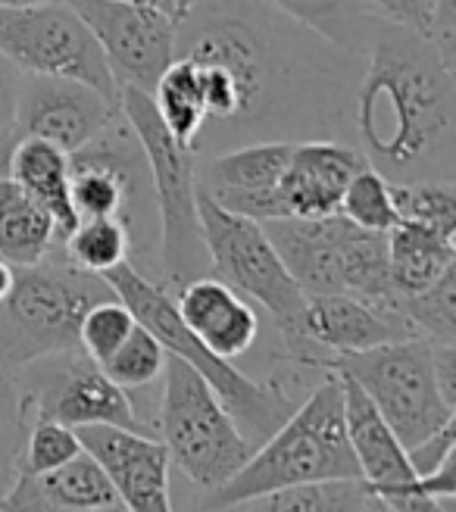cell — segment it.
<instances>
[{"mask_svg":"<svg viewBox=\"0 0 456 512\" xmlns=\"http://www.w3.org/2000/svg\"><path fill=\"white\" fill-rule=\"evenodd\" d=\"M0 422H19V397L13 375L0 363ZM22 425V422H19Z\"/></svg>","mask_w":456,"mask_h":512,"instance_id":"obj_42","label":"cell"},{"mask_svg":"<svg viewBox=\"0 0 456 512\" xmlns=\"http://www.w3.org/2000/svg\"><path fill=\"white\" fill-rule=\"evenodd\" d=\"M157 425L169 463L179 466L204 491H216L225 484L253 450L210 384L185 360L169 353L163 366Z\"/></svg>","mask_w":456,"mask_h":512,"instance_id":"obj_9","label":"cell"},{"mask_svg":"<svg viewBox=\"0 0 456 512\" xmlns=\"http://www.w3.org/2000/svg\"><path fill=\"white\" fill-rule=\"evenodd\" d=\"M10 285H13V266L7 260H0V300L7 297Z\"/></svg>","mask_w":456,"mask_h":512,"instance_id":"obj_43","label":"cell"},{"mask_svg":"<svg viewBox=\"0 0 456 512\" xmlns=\"http://www.w3.org/2000/svg\"><path fill=\"white\" fill-rule=\"evenodd\" d=\"M22 72L0 54V175H7L10 147L16 144L13 122H16V97H19Z\"/></svg>","mask_w":456,"mask_h":512,"instance_id":"obj_37","label":"cell"},{"mask_svg":"<svg viewBox=\"0 0 456 512\" xmlns=\"http://www.w3.org/2000/svg\"><path fill=\"white\" fill-rule=\"evenodd\" d=\"M63 260L91 275H107L110 269L129 263V235L116 219H79L60 241Z\"/></svg>","mask_w":456,"mask_h":512,"instance_id":"obj_28","label":"cell"},{"mask_svg":"<svg viewBox=\"0 0 456 512\" xmlns=\"http://www.w3.org/2000/svg\"><path fill=\"white\" fill-rule=\"evenodd\" d=\"M150 100H154V107L166 125V132L172 135V141L185 150H194V141L207 119L204 91H200L194 63L185 57H175L157 79L154 91H150Z\"/></svg>","mask_w":456,"mask_h":512,"instance_id":"obj_25","label":"cell"},{"mask_svg":"<svg viewBox=\"0 0 456 512\" xmlns=\"http://www.w3.org/2000/svg\"><path fill=\"white\" fill-rule=\"evenodd\" d=\"M13 375L19 397V422L50 419L69 428L113 425L125 431L150 434L138 409L116 381H110L82 350L50 353L22 366Z\"/></svg>","mask_w":456,"mask_h":512,"instance_id":"obj_11","label":"cell"},{"mask_svg":"<svg viewBox=\"0 0 456 512\" xmlns=\"http://www.w3.org/2000/svg\"><path fill=\"white\" fill-rule=\"evenodd\" d=\"M288 157L291 144L285 141L241 144L210 157H194V182L228 213L253 222L285 219L278 178L288 166Z\"/></svg>","mask_w":456,"mask_h":512,"instance_id":"obj_16","label":"cell"},{"mask_svg":"<svg viewBox=\"0 0 456 512\" xmlns=\"http://www.w3.org/2000/svg\"><path fill=\"white\" fill-rule=\"evenodd\" d=\"M125 4H144V7H157V10H166V13H172L175 16V10H172V0H125ZM179 19V16H175Z\"/></svg>","mask_w":456,"mask_h":512,"instance_id":"obj_44","label":"cell"},{"mask_svg":"<svg viewBox=\"0 0 456 512\" xmlns=\"http://www.w3.org/2000/svg\"><path fill=\"white\" fill-rule=\"evenodd\" d=\"M104 281L113 288V294L129 306L135 322L144 325L169 356L185 360L210 384L213 394L228 409V416H232V422L238 425V431L244 434L250 447L263 444L269 434L294 413L297 403L291 400V394L282 384L247 378L241 369L232 366V360H222L210 347L200 344L194 338V331L182 322L179 310H175V297L160 281H150L129 263L110 269Z\"/></svg>","mask_w":456,"mask_h":512,"instance_id":"obj_4","label":"cell"},{"mask_svg":"<svg viewBox=\"0 0 456 512\" xmlns=\"http://www.w3.org/2000/svg\"><path fill=\"white\" fill-rule=\"evenodd\" d=\"M116 297L104 275H91L47 253L35 266H13V285L0 300V363L7 372L41 356L79 350V325L94 303Z\"/></svg>","mask_w":456,"mask_h":512,"instance_id":"obj_6","label":"cell"},{"mask_svg":"<svg viewBox=\"0 0 456 512\" xmlns=\"http://www.w3.org/2000/svg\"><path fill=\"white\" fill-rule=\"evenodd\" d=\"M0 512H72V509H63L54 500H47V494L38 488V481L19 472L7 497L0 500Z\"/></svg>","mask_w":456,"mask_h":512,"instance_id":"obj_38","label":"cell"},{"mask_svg":"<svg viewBox=\"0 0 456 512\" xmlns=\"http://www.w3.org/2000/svg\"><path fill=\"white\" fill-rule=\"evenodd\" d=\"M416 338L400 313L378 310L350 294H307L297 335L288 341V360L307 366L316 356L357 353L378 344Z\"/></svg>","mask_w":456,"mask_h":512,"instance_id":"obj_15","label":"cell"},{"mask_svg":"<svg viewBox=\"0 0 456 512\" xmlns=\"http://www.w3.org/2000/svg\"><path fill=\"white\" fill-rule=\"evenodd\" d=\"M75 431L82 450H88L107 472L122 512H175L169 491L172 463L163 441L113 425H88Z\"/></svg>","mask_w":456,"mask_h":512,"instance_id":"obj_17","label":"cell"},{"mask_svg":"<svg viewBox=\"0 0 456 512\" xmlns=\"http://www.w3.org/2000/svg\"><path fill=\"white\" fill-rule=\"evenodd\" d=\"M7 178H13V182L54 219L60 241L72 232L79 216H75L72 197H69V153H63L60 147L47 141L19 138L10 147Z\"/></svg>","mask_w":456,"mask_h":512,"instance_id":"obj_22","label":"cell"},{"mask_svg":"<svg viewBox=\"0 0 456 512\" xmlns=\"http://www.w3.org/2000/svg\"><path fill=\"white\" fill-rule=\"evenodd\" d=\"M366 166L350 144L341 141H297L291 144L288 166L278 178V200L285 216L322 219L335 216L350 178Z\"/></svg>","mask_w":456,"mask_h":512,"instance_id":"obj_18","label":"cell"},{"mask_svg":"<svg viewBox=\"0 0 456 512\" xmlns=\"http://www.w3.org/2000/svg\"><path fill=\"white\" fill-rule=\"evenodd\" d=\"M69 197L79 219H116L129 235V266L160 281V216L144 147L122 113L69 153Z\"/></svg>","mask_w":456,"mask_h":512,"instance_id":"obj_5","label":"cell"},{"mask_svg":"<svg viewBox=\"0 0 456 512\" xmlns=\"http://www.w3.org/2000/svg\"><path fill=\"white\" fill-rule=\"evenodd\" d=\"M119 116V104L100 91L72 82L50 79V75H25L19 79L16 97V122L13 135L35 138L72 153L85 147L94 135Z\"/></svg>","mask_w":456,"mask_h":512,"instance_id":"obj_14","label":"cell"},{"mask_svg":"<svg viewBox=\"0 0 456 512\" xmlns=\"http://www.w3.org/2000/svg\"><path fill=\"white\" fill-rule=\"evenodd\" d=\"M132 328H135V316L129 306H125L119 297H107V300L94 303L82 316L79 350L100 366L125 338L132 335Z\"/></svg>","mask_w":456,"mask_h":512,"instance_id":"obj_35","label":"cell"},{"mask_svg":"<svg viewBox=\"0 0 456 512\" xmlns=\"http://www.w3.org/2000/svg\"><path fill=\"white\" fill-rule=\"evenodd\" d=\"M347 144L391 185L456 175V66L425 35L375 22L353 79Z\"/></svg>","mask_w":456,"mask_h":512,"instance_id":"obj_2","label":"cell"},{"mask_svg":"<svg viewBox=\"0 0 456 512\" xmlns=\"http://www.w3.org/2000/svg\"><path fill=\"white\" fill-rule=\"evenodd\" d=\"M338 213L353 222L357 228H366V232H378L388 235L397 225V210H394V194H391V182L382 178L375 169L363 166L357 175L350 178V185L341 197Z\"/></svg>","mask_w":456,"mask_h":512,"instance_id":"obj_32","label":"cell"},{"mask_svg":"<svg viewBox=\"0 0 456 512\" xmlns=\"http://www.w3.org/2000/svg\"><path fill=\"white\" fill-rule=\"evenodd\" d=\"M397 222H416L456 238V182H407L391 185Z\"/></svg>","mask_w":456,"mask_h":512,"instance_id":"obj_31","label":"cell"},{"mask_svg":"<svg viewBox=\"0 0 456 512\" xmlns=\"http://www.w3.org/2000/svg\"><path fill=\"white\" fill-rule=\"evenodd\" d=\"M266 235L303 294H341V250L350 222L335 213L322 219H272Z\"/></svg>","mask_w":456,"mask_h":512,"instance_id":"obj_20","label":"cell"},{"mask_svg":"<svg viewBox=\"0 0 456 512\" xmlns=\"http://www.w3.org/2000/svg\"><path fill=\"white\" fill-rule=\"evenodd\" d=\"M119 113L138 135L150 166L160 216V285L175 297L188 281L210 275V256L197 216L194 153L172 141L150 94L119 88Z\"/></svg>","mask_w":456,"mask_h":512,"instance_id":"obj_7","label":"cell"},{"mask_svg":"<svg viewBox=\"0 0 456 512\" xmlns=\"http://www.w3.org/2000/svg\"><path fill=\"white\" fill-rule=\"evenodd\" d=\"M60 250L57 225L13 178L0 175V260L10 266H35Z\"/></svg>","mask_w":456,"mask_h":512,"instance_id":"obj_24","label":"cell"},{"mask_svg":"<svg viewBox=\"0 0 456 512\" xmlns=\"http://www.w3.org/2000/svg\"><path fill=\"white\" fill-rule=\"evenodd\" d=\"M338 378L344 391V428H347L353 459L360 466V481L366 484L369 497L388 500L419 475L410 463L407 450L397 441V434L391 431V425L372 406V400L347 375Z\"/></svg>","mask_w":456,"mask_h":512,"instance_id":"obj_19","label":"cell"},{"mask_svg":"<svg viewBox=\"0 0 456 512\" xmlns=\"http://www.w3.org/2000/svg\"><path fill=\"white\" fill-rule=\"evenodd\" d=\"M82 453L79 431L50 422V419H35L22 425V450H19V472L29 478H41L47 472L60 469L69 463L72 456Z\"/></svg>","mask_w":456,"mask_h":512,"instance_id":"obj_33","label":"cell"},{"mask_svg":"<svg viewBox=\"0 0 456 512\" xmlns=\"http://www.w3.org/2000/svg\"><path fill=\"white\" fill-rule=\"evenodd\" d=\"M453 425H456V422L444 425V428L435 431L428 441H422V444H416L413 450H407V456H410V463H413L416 475H425V472L438 469L450 453H456V431H453Z\"/></svg>","mask_w":456,"mask_h":512,"instance_id":"obj_39","label":"cell"},{"mask_svg":"<svg viewBox=\"0 0 456 512\" xmlns=\"http://www.w3.org/2000/svg\"><path fill=\"white\" fill-rule=\"evenodd\" d=\"M163 366H166V350L160 347V341L150 335L144 325L135 322L132 335L125 338L104 363V375L110 381H116L122 391H138V388H147L150 381H157L163 375Z\"/></svg>","mask_w":456,"mask_h":512,"instance_id":"obj_34","label":"cell"},{"mask_svg":"<svg viewBox=\"0 0 456 512\" xmlns=\"http://www.w3.org/2000/svg\"><path fill=\"white\" fill-rule=\"evenodd\" d=\"M397 313L410 322L416 338L428 344H456V266H450L432 288L400 297Z\"/></svg>","mask_w":456,"mask_h":512,"instance_id":"obj_30","label":"cell"},{"mask_svg":"<svg viewBox=\"0 0 456 512\" xmlns=\"http://www.w3.org/2000/svg\"><path fill=\"white\" fill-rule=\"evenodd\" d=\"M104 54L119 88L150 94L175 60V19L166 10L125 0H66Z\"/></svg>","mask_w":456,"mask_h":512,"instance_id":"obj_13","label":"cell"},{"mask_svg":"<svg viewBox=\"0 0 456 512\" xmlns=\"http://www.w3.org/2000/svg\"><path fill=\"white\" fill-rule=\"evenodd\" d=\"M197 216L210 256V275L225 281L241 297L257 300L275 319L288 344L297 335L307 294L297 288V281L285 269L282 256L275 253L263 222L222 210L200 188H197Z\"/></svg>","mask_w":456,"mask_h":512,"instance_id":"obj_10","label":"cell"},{"mask_svg":"<svg viewBox=\"0 0 456 512\" xmlns=\"http://www.w3.org/2000/svg\"><path fill=\"white\" fill-rule=\"evenodd\" d=\"M341 478H360V466L344 428L341 378L328 372L319 388L297 403L257 450H250L247 463L232 478L207 491L204 512H228L294 484Z\"/></svg>","mask_w":456,"mask_h":512,"instance_id":"obj_3","label":"cell"},{"mask_svg":"<svg viewBox=\"0 0 456 512\" xmlns=\"http://www.w3.org/2000/svg\"><path fill=\"white\" fill-rule=\"evenodd\" d=\"M432 363L441 397L456 409V344H432Z\"/></svg>","mask_w":456,"mask_h":512,"instance_id":"obj_41","label":"cell"},{"mask_svg":"<svg viewBox=\"0 0 456 512\" xmlns=\"http://www.w3.org/2000/svg\"><path fill=\"white\" fill-rule=\"evenodd\" d=\"M175 57L194 63L204 128L194 157L260 141H341L360 54L335 47L260 0H204L175 25Z\"/></svg>","mask_w":456,"mask_h":512,"instance_id":"obj_1","label":"cell"},{"mask_svg":"<svg viewBox=\"0 0 456 512\" xmlns=\"http://www.w3.org/2000/svg\"><path fill=\"white\" fill-rule=\"evenodd\" d=\"M307 366L347 375L391 425L403 450H413L444 425L456 422V409L438 391L432 344L422 338L391 341L357 353L316 356Z\"/></svg>","mask_w":456,"mask_h":512,"instance_id":"obj_8","label":"cell"},{"mask_svg":"<svg viewBox=\"0 0 456 512\" xmlns=\"http://www.w3.org/2000/svg\"><path fill=\"white\" fill-rule=\"evenodd\" d=\"M35 481L47 494V500H54L57 506L72 509V512H100V509L119 506L107 472L100 469V463L88 450H82L60 469L47 472Z\"/></svg>","mask_w":456,"mask_h":512,"instance_id":"obj_27","label":"cell"},{"mask_svg":"<svg viewBox=\"0 0 456 512\" xmlns=\"http://www.w3.org/2000/svg\"><path fill=\"white\" fill-rule=\"evenodd\" d=\"M456 266V238L416 222H397L388 232V278L400 297L419 294Z\"/></svg>","mask_w":456,"mask_h":512,"instance_id":"obj_23","label":"cell"},{"mask_svg":"<svg viewBox=\"0 0 456 512\" xmlns=\"http://www.w3.org/2000/svg\"><path fill=\"white\" fill-rule=\"evenodd\" d=\"M260 4L307 25V29L341 50H350V54H360L369 29L378 22L360 7V0H260Z\"/></svg>","mask_w":456,"mask_h":512,"instance_id":"obj_26","label":"cell"},{"mask_svg":"<svg viewBox=\"0 0 456 512\" xmlns=\"http://www.w3.org/2000/svg\"><path fill=\"white\" fill-rule=\"evenodd\" d=\"M32 4H44V0H0V7H32Z\"/></svg>","mask_w":456,"mask_h":512,"instance_id":"obj_46","label":"cell"},{"mask_svg":"<svg viewBox=\"0 0 456 512\" xmlns=\"http://www.w3.org/2000/svg\"><path fill=\"white\" fill-rule=\"evenodd\" d=\"M175 310L194 338L222 360L244 356L260 338V316L253 313V306L213 275L188 281L175 294Z\"/></svg>","mask_w":456,"mask_h":512,"instance_id":"obj_21","label":"cell"},{"mask_svg":"<svg viewBox=\"0 0 456 512\" xmlns=\"http://www.w3.org/2000/svg\"><path fill=\"white\" fill-rule=\"evenodd\" d=\"M360 7L378 22H394V25H403V29H413L428 38L435 0H360Z\"/></svg>","mask_w":456,"mask_h":512,"instance_id":"obj_36","label":"cell"},{"mask_svg":"<svg viewBox=\"0 0 456 512\" xmlns=\"http://www.w3.org/2000/svg\"><path fill=\"white\" fill-rule=\"evenodd\" d=\"M0 54L25 75L82 82L119 104V85L104 54L66 0L0 7Z\"/></svg>","mask_w":456,"mask_h":512,"instance_id":"obj_12","label":"cell"},{"mask_svg":"<svg viewBox=\"0 0 456 512\" xmlns=\"http://www.w3.org/2000/svg\"><path fill=\"white\" fill-rule=\"evenodd\" d=\"M19 450H22V425L0 422V500L7 497L19 475Z\"/></svg>","mask_w":456,"mask_h":512,"instance_id":"obj_40","label":"cell"},{"mask_svg":"<svg viewBox=\"0 0 456 512\" xmlns=\"http://www.w3.org/2000/svg\"><path fill=\"white\" fill-rule=\"evenodd\" d=\"M197 4H204V0H172V10H175V16H185L191 7H197Z\"/></svg>","mask_w":456,"mask_h":512,"instance_id":"obj_45","label":"cell"},{"mask_svg":"<svg viewBox=\"0 0 456 512\" xmlns=\"http://www.w3.org/2000/svg\"><path fill=\"white\" fill-rule=\"evenodd\" d=\"M369 491L360 478L294 484L285 491H272L260 500H250L257 512H363Z\"/></svg>","mask_w":456,"mask_h":512,"instance_id":"obj_29","label":"cell"}]
</instances>
